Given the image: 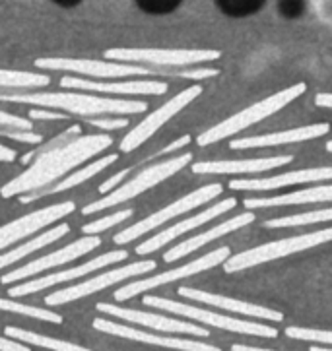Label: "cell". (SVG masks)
Instances as JSON below:
<instances>
[{
    "label": "cell",
    "instance_id": "26",
    "mask_svg": "<svg viewBox=\"0 0 332 351\" xmlns=\"http://www.w3.org/2000/svg\"><path fill=\"white\" fill-rule=\"evenodd\" d=\"M332 200V184L329 186H313L305 191L272 196V198H247L243 204L249 210L257 208H278V206H296V204H313V202H331Z\"/></svg>",
    "mask_w": 332,
    "mask_h": 351
},
{
    "label": "cell",
    "instance_id": "21",
    "mask_svg": "<svg viewBox=\"0 0 332 351\" xmlns=\"http://www.w3.org/2000/svg\"><path fill=\"white\" fill-rule=\"evenodd\" d=\"M331 132L329 123L321 125L301 126V128H292L284 132H274V134H263V136H247L231 140L229 147L231 149H251V147H278L286 146V144H299V142H307L313 138H321Z\"/></svg>",
    "mask_w": 332,
    "mask_h": 351
},
{
    "label": "cell",
    "instance_id": "36",
    "mask_svg": "<svg viewBox=\"0 0 332 351\" xmlns=\"http://www.w3.org/2000/svg\"><path fill=\"white\" fill-rule=\"evenodd\" d=\"M286 336L287 338H294V340L332 343V332H329V330H313V328H299V326H287Z\"/></svg>",
    "mask_w": 332,
    "mask_h": 351
},
{
    "label": "cell",
    "instance_id": "4",
    "mask_svg": "<svg viewBox=\"0 0 332 351\" xmlns=\"http://www.w3.org/2000/svg\"><path fill=\"white\" fill-rule=\"evenodd\" d=\"M193 161V154H181V156H175V158L169 159H161L158 163L150 165L146 169H142L140 173H137L130 181L121 182L117 189H113L111 193L104 194V198L99 200H93L92 204H88L86 208H82V214L84 215H92L102 212V210H107V208H115L119 204H125L128 200L137 198L140 194L148 193L150 189L158 186L160 182L167 181L169 177H173L175 173H179L181 169H185L189 163Z\"/></svg>",
    "mask_w": 332,
    "mask_h": 351
},
{
    "label": "cell",
    "instance_id": "40",
    "mask_svg": "<svg viewBox=\"0 0 332 351\" xmlns=\"http://www.w3.org/2000/svg\"><path fill=\"white\" fill-rule=\"evenodd\" d=\"M29 121H67L70 119L67 113H60L55 109H43V107H35L27 113Z\"/></svg>",
    "mask_w": 332,
    "mask_h": 351
},
{
    "label": "cell",
    "instance_id": "27",
    "mask_svg": "<svg viewBox=\"0 0 332 351\" xmlns=\"http://www.w3.org/2000/svg\"><path fill=\"white\" fill-rule=\"evenodd\" d=\"M69 233H70L69 223H57V226H53L51 229H47L45 233L35 235L34 239L25 241L23 245H20V247L6 250V252H0V270H4V268L12 266V264H16V262L23 261V258H27V256H32L34 252L45 249L47 245L57 243L58 239L67 237Z\"/></svg>",
    "mask_w": 332,
    "mask_h": 351
},
{
    "label": "cell",
    "instance_id": "31",
    "mask_svg": "<svg viewBox=\"0 0 332 351\" xmlns=\"http://www.w3.org/2000/svg\"><path fill=\"white\" fill-rule=\"evenodd\" d=\"M327 221H332V208H322V210H313V212H305V214L268 219L264 223V227H268V229H282V227L313 226V223H327Z\"/></svg>",
    "mask_w": 332,
    "mask_h": 351
},
{
    "label": "cell",
    "instance_id": "32",
    "mask_svg": "<svg viewBox=\"0 0 332 351\" xmlns=\"http://www.w3.org/2000/svg\"><path fill=\"white\" fill-rule=\"evenodd\" d=\"M0 311L14 313V315H20V317H32L37 318V320H45V322H53V324H60L62 322V317L57 315V313H53V311L23 305V303H18V301H10V299H0Z\"/></svg>",
    "mask_w": 332,
    "mask_h": 351
},
{
    "label": "cell",
    "instance_id": "25",
    "mask_svg": "<svg viewBox=\"0 0 332 351\" xmlns=\"http://www.w3.org/2000/svg\"><path fill=\"white\" fill-rule=\"evenodd\" d=\"M119 161V154H109V156H104V158H97L92 159V161H88L84 167L80 169H74L72 173H69L64 179H60L55 184H51V186H47L43 191H39V193H32V194H23L22 198H20V202L22 204H29V202H35V200H39V198H43V196H51V194H58V193H67L70 189H74V186H78L82 182L90 181L92 177L95 175H99L102 171H105L109 165H113Z\"/></svg>",
    "mask_w": 332,
    "mask_h": 351
},
{
    "label": "cell",
    "instance_id": "22",
    "mask_svg": "<svg viewBox=\"0 0 332 351\" xmlns=\"http://www.w3.org/2000/svg\"><path fill=\"white\" fill-rule=\"evenodd\" d=\"M254 221V214H252L251 210L249 212H243V214L235 215V217H231L228 221H222L218 226L210 227L208 231L204 233H198L195 237L191 239H185L183 243H179V245H175L173 249H169L165 254H163V261L165 262H175L179 261V258H183L187 254H193L195 250L202 249L204 245L208 243H212V241H216V239L226 237L228 233H233V231H237L241 227L249 226Z\"/></svg>",
    "mask_w": 332,
    "mask_h": 351
},
{
    "label": "cell",
    "instance_id": "46",
    "mask_svg": "<svg viewBox=\"0 0 332 351\" xmlns=\"http://www.w3.org/2000/svg\"><path fill=\"white\" fill-rule=\"evenodd\" d=\"M231 351H272V350H264V348H252V346H241V343H235Z\"/></svg>",
    "mask_w": 332,
    "mask_h": 351
},
{
    "label": "cell",
    "instance_id": "1",
    "mask_svg": "<svg viewBox=\"0 0 332 351\" xmlns=\"http://www.w3.org/2000/svg\"><path fill=\"white\" fill-rule=\"evenodd\" d=\"M80 130L82 128L78 125L70 126L67 128V132L58 134L45 147L27 154L23 158V163H27L25 171H22L16 179L6 182L0 189V196L14 198V196L39 193L64 179L80 165L97 158L113 144V138L105 132L80 134Z\"/></svg>",
    "mask_w": 332,
    "mask_h": 351
},
{
    "label": "cell",
    "instance_id": "12",
    "mask_svg": "<svg viewBox=\"0 0 332 351\" xmlns=\"http://www.w3.org/2000/svg\"><path fill=\"white\" fill-rule=\"evenodd\" d=\"M231 250L228 247H220L218 250H212L204 256L196 258V261L189 262L185 266H179V268H173V270H167V272H161L158 276H152V278H144V280H138V282L126 283L121 289L115 291V301H128L137 295L144 293L148 289H154V287H160V285H167V283L177 282V280H183V278H191L195 274L206 272L210 268H216L220 264L228 261Z\"/></svg>",
    "mask_w": 332,
    "mask_h": 351
},
{
    "label": "cell",
    "instance_id": "7",
    "mask_svg": "<svg viewBox=\"0 0 332 351\" xmlns=\"http://www.w3.org/2000/svg\"><path fill=\"white\" fill-rule=\"evenodd\" d=\"M222 191H224V186H222L220 182H212V184H206V186L198 189L195 193H189L187 196H183V198L175 200L173 204L165 206V208H161L158 212L150 214L148 217H144V219H140L137 223L125 227L123 231H119L113 237L115 245L121 247V245L132 243V241H137V239H142L144 235H148L150 231H154V229H158V227L169 223L175 217H179V215L187 214V212H191V210H195V208H200V206L208 204L210 200L218 198L220 194H222Z\"/></svg>",
    "mask_w": 332,
    "mask_h": 351
},
{
    "label": "cell",
    "instance_id": "29",
    "mask_svg": "<svg viewBox=\"0 0 332 351\" xmlns=\"http://www.w3.org/2000/svg\"><path fill=\"white\" fill-rule=\"evenodd\" d=\"M49 84L51 78L43 72L0 69V90H34V88H47Z\"/></svg>",
    "mask_w": 332,
    "mask_h": 351
},
{
    "label": "cell",
    "instance_id": "15",
    "mask_svg": "<svg viewBox=\"0 0 332 351\" xmlns=\"http://www.w3.org/2000/svg\"><path fill=\"white\" fill-rule=\"evenodd\" d=\"M128 258V252L125 249L119 250H109L105 254H99L95 256L93 261H88L86 264H80V266H74V268H69V270H62V272H55L51 276H43V278H37V280H29L25 283H14V287L8 289V295L10 297H25V295L37 293L41 289H47L51 285H60V283L74 282L78 278H84L88 274L95 272V270H104L111 264H119V262H125Z\"/></svg>",
    "mask_w": 332,
    "mask_h": 351
},
{
    "label": "cell",
    "instance_id": "43",
    "mask_svg": "<svg viewBox=\"0 0 332 351\" xmlns=\"http://www.w3.org/2000/svg\"><path fill=\"white\" fill-rule=\"evenodd\" d=\"M16 158H18L16 149L0 144V163H12V161H16Z\"/></svg>",
    "mask_w": 332,
    "mask_h": 351
},
{
    "label": "cell",
    "instance_id": "41",
    "mask_svg": "<svg viewBox=\"0 0 332 351\" xmlns=\"http://www.w3.org/2000/svg\"><path fill=\"white\" fill-rule=\"evenodd\" d=\"M280 12L284 18H299L305 12V0H280Z\"/></svg>",
    "mask_w": 332,
    "mask_h": 351
},
{
    "label": "cell",
    "instance_id": "20",
    "mask_svg": "<svg viewBox=\"0 0 332 351\" xmlns=\"http://www.w3.org/2000/svg\"><path fill=\"white\" fill-rule=\"evenodd\" d=\"M332 167H315V169H301L276 175V177H263V179H235L229 182L231 191H247V193H266V191H276L284 189L289 184H299V182H319L331 181Z\"/></svg>",
    "mask_w": 332,
    "mask_h": 351
},
{
    "label": "cell",
    "instance_id": "23",
    "mask_svg": "<svg viewBox=\"0 0 332 351\" xmlns=\"http://www.w3.org/2000/svg\"><path fill=\"white\" fill-rule=\"evenodd\" d=\"M294 161V156H274L261 159H231V161H196L193 173L196 175H237V173H263Z\"/></svg>",
    "mask_w": 332,
    "mask_h": 351
},
{
    "label": "cell",
    "instance_id": "34",
    "mask_svg": "<svg viewBox=\"0 0 332 351\" xmlns=\"http://www.w3.org/2000/svg\"><path fill=\"white\" fill-rule=\"evenodd\" d=\"M134 215V210L132 208H125V210H119V212H113V214L105 215V217H99V219H93L92 223H86L82 227L84 235H99L111 227L119 226V223H125L130 217Z\"/></svg>",
    "mask_w": 332,
    "mask_h": 351
},
{
    "label": "cell",
    "instance_id": "48",
    "mask_svg": "<svg viewBox=\"0 0 332 351\" xmlns=\"http://www.w3.org/2000/svg\"><path fill=\"white\" fill-rule=\"evenodd\" d=\"M327 152H331L332 154V140L331 142H327Z\"/></svg>",
    "mask_w": 332,
    "mask_h": 351
},
{
    "label": "cell",
    "instance_id": "39",
    "mask_svg": "<svg viewBox=\"0 0 332 351\" xmlns=\"http://www.w3.org/2000/svg\"><path fill=\"white\" fill-rule=\"evenodd\" d=\"M0 128H12V130H34V123L29 119H23L18 114L0 111Z\"/></svg>",
    "mask_w": 332,
    "mask_h": 351
},
{
    "label": "cell",
    "instance_id": "44",
    "mask_svg": "<svg viewBox=\"0 0 332 351\" xmlns=\"http://www.w3.org/2000/svg\"><path fill=\"white\" fill-rule=\"evenodd\" d=\"M315 103L319 107H327V109H332V93H317L315 97Z\"/></svg>",
    "mask_w": 332,
    "mask_h": 351
},
{
    "label": "cell",
    "instance_id": "14",
    "mask_svg": "<svg viewBox=\"0 0 332 351\" xmlns=\"http://www.w3.org/2000/svg\"><path fill=\"white\" fill-rule=\"evenodd\" d=\"M99 247H102V239H99V235H84L82 239L70 243V245L62 247V249L53 250V252H49L45 256H39V258H35V261L27 262L22 268L12 270V272H8L6 276H2L0 282L4 283V285L20 283L22 280L34 278L37 274H43L47 272V270L58 268V266H62V264L78 261L80 256H86V254H90L92 250L99 249Z\"/></svg>",
    "mask_w": 332,
    "mask_h": 351
},
{
    "label": "cell",
    "instance_id": "35",
    "mask_svg": "<svg viewBox=\"0 0 332 351\" xmlns=\"http://www.w3.org/2000/svg\"><path fill=\"white\" fill-rule=\"evenodd\" d=\"M134 4L150 16H167L177 10L183 0H134Z\"/></svg>",
    "mask_w": 332,
    "mask_h": 351
},
{
    "label": "cell",
    "instance_id": "6",
    "mask_svg": "<svg viewBox=\"0 0 332 351\" xmlns=\"http://www.w3.org/2000/svg\"><path fill=\"white\" fill-rule=\"evenodd\" d=\"M332 241V227L315 231V233H305V235H298V237H287L274 241V243H266L261 247H254L251 250H245L239 254L229 256L228 261L224 262V270L226 274H235L241 270H249L252 266H259L264 262L278 261L289 254H298L301 250L313 249L324 243Z\"/></svg>",
    "mask_w": 332,
    "mask_h": 351
},
{
    "label": "cell",
    "instance_id": "18",
    "mask_svg": "<svg viewBox=\"0 0 332 351\" xmlns=\"http://www.w3.org/2000/svg\"><path fill=\"white\" fill-rule=\"evenodd\" d=\"M93 328L111 334V336H119V338H126L132 341H142V343H150V346H158V348H167V350H179V351H222L216 346L210 343H202V341L195 340H183V338H169V336H156L150 332H142L138 328H130V326H123L117 324L109 318H95L93 320Z\"/></svg>",
    "mask_w": 332,
    "mask_h": 351
},
{
    "label": "cell",
    "instance_id": "10",
    "mask_svg": "<svg viewBox=\"0 0 332 351\" xmlns=\"http://www.w3.org/2000/svg\"><path fill=\"white\" fill-rule=\"evenodd\" d=\"M200 93H202V86H198V84L189 86L187 90H183L181 93H177V95L171 97L169 101L163 103L160 109H156V111L150 113L144 121H140L132 130H128L125 134V138L121 140L119 149H121L123 154H130V152H134L137 147L144 146L150 138L160 130L161 126L165 125V123H169L175 114L181 113L185 107L195 101Z\"/></svg>",
    "mask_w": 332,
    "mask_h": 351
},
{
    "label": "cell",
    "instance_id": "13",
    "mask_svg": "<svg viewBox=\"0 0 332 351\" xmlns=\"http://www.w3.org/2000/svg\"><path fill=\"white\" fill-rule=\"evenodd\" d=\"M60 88L88 91L102 95H165L169 86L161 80H90L67 74L60 78Z\"/></svg>",
    "mask_w": 332,
    "mask_h": 351
},
{
    "label": "cell",
    "instance_id": "11",
    "mask_svg": "<svg viewBox=\"0 0 332 351\" xmlns=\"http://www.w3.org/2000/svg\"><path fill=\"white\" fill-rule=\"evenodd\" d=\"M156 268H158V262L156 261H140L132 262V264H126V266H121V268L107 270V272L92 278V280H86V282L78 283V285H70L67 289H60V291L47 295L45 305L58 306L64 305V303L78 301V299H84L88 295L104 291L109 285L125 282V280H130V278H137V276H142V274H148L152 270H156Z\"/></svg>",
    "mask_w": 332,
    "mask_h": 351
},
{
    "label": "cell",
    "instance_id": "47",
    "mask_svg": "<svg viewBox=\"0 0 332 351\" xmlns=\"http://www.w3.org/2000/svg\"><path fill=\"white\" fill-rule=\"evenodd\" d=\"M309 351H332V350H327V348H311Z\"/></svg>",
    "mask_w": 332,
    "mask_h": 351
},
{
    "label": "cell",
    "instance_id": "45",
    "mask_svg": "<svg viewBox=\"0 0 332 351\" xmlns=\"http://www.w3.org/2000/svg\"><path fill=\"white\" fill-rule=\"evenodd\" d=\"M53 4H57L60 8H76L84 0H51Z\"/></svg>",
    "mask_w": 332,
    "mask_h": 351
},
{
    "label": "cell",
    "instance_id": "28",
    "mask_svg": "<svg viewBox=\"0 0 332 351\" xmlns=\"http://www.w3.org/2000/svg\"><path fill=\"white\" fill-rule=\"evenodd\" d=\"M4 334L16 341H23V343H29L35 348H45V350L53 351H92L88 348H82L78 343H70V341L57 340V338H49V336H41L37 332H29V330L16 328V326H6Z\"/></svg>",
    "mask_w": 332,
    "mask_h": 351
},
{
    "label": "cell",
    "instance_id": "19",
    "mask_svg": "<svg viewBox=\"0 0 332 351\" xmlns=\"http://www.w3.org/2000/svg\"><path fill=\"white\" fill-rule=\"evenodd\" d=\"M99 313H105L107 317H117L134 322L138 326H146V328H154L158 332H179V334H193V336H200L206 338L208 332L202 326H196L185 320H177V318L163 317V315H154V313H142V311H134V308H123L119 305H109V303H97L95 306Z\"/></svg>",
    "mask_w": 332,
    "mask_h": 351
},
{
    "label": "cell",
    "instance_id": "9",
    "mask_svg": "<svg viewBox=\"0 0 332 351\" xmlns=\"http://www.w3.org/2000/svg\"><path fill=\"white\" fill-rule=\"evenodd\" d=\"M220 51L208 49H132V47H117L107 49L105 58L115 62H130V64H152V66H191L200 62L218 60Z\"/></svg>",
    "mask_w": 332,
    "mask_h": 351
},
{
    "label": "cell",
    "instance_id": "30",
    "mask_svg": "<svg viewBox=\"0 0 332 351\" xmlns=\"http://www.w3.org/2000/svg\"><path fill=\"white\" fill-rule=\"evenodd\" d=\"M191 144V136H181L179 140H175V142H171L169 146H165L163 149H160V152H154V154H150L148 158H144L142 161H138L137 165H132V167H126V169H121L119 173H115L111 179H107L105 182H102L99 184V193L102 194H107L111 193L113 189H117L121 182L125 181V177H128L130 173H134V171H138L142 165H146L148 161H154V159L158 158H163V156H167V154H171V152H175V149H179V147L183 146H189Z\"/></svg>",
    "mask_w": 332,
    "mask_h": 351
},
{
    "label": "cell",
    "instance_id": "5",
    "mask_svg": "<svg viewBox=\"0 0 332 351\" xmlns=\"http://www.w3.org/2000/svg\"><path fill=\"white\" fill-rule=\"evenodd\" d=\"M305 91H307V86H305L303 82L294 84V86H289L286 90L278 91V93L266 97L263 101L254 103L251 107L243 109L241 113L233 114V117L222 121V123H218L216 126L208 128V130H204L200 136L196 138V142H198V146H212V144H216V142L224 140V138L233 136V134H237L241 130L252 126L254 123H261L264 119H268L270 114L278 113L280 109L286 107L287 103L298 99L299 95H303Z\"/></svg>",
    "mask_w": 332,
    "mask_h": 351
},
{
    "label": "cell",
    "instance_id": "2",
    "mask_svg": "<svg viewBox=\"0 0 332 351\" xmlns=\"http://www.w3.org/2000/svg\"><path fill=\"white\" fill-rule=\"evenodd\" d=\"M0 103H20L43 109H55L69 117H123L148 111V103L140 99H113L88 91H0Z\"/></svg>",
    "mask_w": 332,
    "mask_h": 351
},
{
    "label": "cell",
    "instance_id": "17",
    "mask_svg": "<svg viewBox=\"0 0 332 351\" xmlns=\"http://www.w3.org/2000/svg\"><path fill=\"white\" fill-rule=\"evenodd\" d=\"M237 206V200L235 198H226V200H222L220 204L216 206H210L206 210H202L200 214L193 215V217H187L183 221H179V223H173L171 227H167V229H163L160 233H156L154 237L146 239L144 243H140L137 247V254H154L156 250H160L161 247H165L167 243H171L175 239L183 237L185 233H189V231H193L196 227L204 226V223H210L212 219H216L220 215H224L229 210H233Z\"/></svg>",
    "mask_w": 332,
    "mask_h": 351
},
{
    "label": "cell",
    "instance_id": "16",
    "mask_svg": "<svg viewBox=\"0 0 332 351\" xmlns=\"http://www.w3.org/2000/svg\"><path fill=\"white\" fill-rule=\"evenodd\" d=\"M76 210V204L72 200L60 202V204L47 206L41 210H35L32 214L22 215L18 219H14L10 223L0 227V250L8 249L12 245H16L18 241L37 235L41 229H45L51 223H57L62 217H67Z\"/></svg>",
    "mask_w": 332,
    "mask_h": 351
},
{
    "label": "cell",
    "instance_id": "3",
    "mask_svg": "<svg viewBox=\"0 0 332 351\" xmlns=\"http://www.w3.org/2000/svg\"><path fill=\"white\" fill-rule=\"evenodd\" d=\"M35 66L43 70H57V72H69L72 76L90 80H128L138 76H179V78L204 80L218 76V69H191L179 70V72H167V70L146 69L142 64H130V62H115V60H92V58H37Z\"/></svg>",
    "mask_w": 332,
    "mask_h": 351
},
{
    "label": "cell",
    "instance_id": "8",
    "mask_svg": "<svg viewBox=\"0 0 332 351\" xmlns=\"http://www.w3.org/2000/svg\"><path fill=\"white\" fill-rule=\"evenodd\" d=\"M142 303L146 306H154V308H161L173 315H179L185 318H193L202 324L214 326V328H222L226 332H235V334H249V336H261V338H276L278 330L266 324H259V322H251V320H241V318L224 317L218 313H210L204 308H198L193 305H185L179 301H169L163 297H154V295H146L142 299Z\"/></svg>",
    "mask_w": 332,
    "mask_h": 351
},
{
    "label": "cell",
    "instance_id": "37",
    "mask_svg": "<svg viewBox=\"0 0 332 351\" xmlns=\"http://www.w3.org/2000/svg\"><path fill=\"white\" fill-rule=\"evenodd\" d=\"M86 123L92 126V128H97L102 132H111V130H125L128 128V119L126 117H88Z\"/></svg>",
    "mask_w": 332,
    "mask_h": 351
},
{
    "label": "cell",
    "instance_id": "33",
    "mask_svg": "<svg viewBox=\"0 0 332 351\" xmlns=\"http://www.w3.org/2000/svg\"><path fill=\"white\" fill-rule=\"evenodd\" d=\"M264 2L266 0H216V6L229 18H245L257 14L264 6Z\"/></svg>",
    "mask_w": 332,
    "mask_h": 351
},
{
    "label": "cell",
    "instance_id": "24",
    "mask_svg": "<svg viewBox=\"0 0 332 351\" xmlns=\"http://www.w3.org/2000/svg\"><path fill=\"white\" fill-rule=\"evenodd\" d=\"M179 295L187 297L191 301H200V303H206V305L218 306L229 313H239L243 317H257V318H266V320H274V322H282L284 315L272 311V308H266L261 305H252L247 301H237V299H229L224 295L208 293V291H200V289H193V287H179Z\"/></svg>",
    "mask_w": 332,
    "mask_h": 351
},
{
    "label": "cell",
    "instance_id": "38",
    "mask_svg": "<svg viewBox=\"0 0 332 351\" xmlns=\"http://www.w3.org/2000/svg\"><path fill=\"white\" fill-rule=\"evenodd\" d=\"M0 138H8L12 142L32 144V146H37L43 142L41 134H35L32 130H12V128H0Z\"/></svg>",
    "mask_w": 332,
    "mask_h": 351
},
{
    "label": "cell",
    "instance_id": "42",
    "mask_svg": "<svg viewBox=\"0 0 332 351\" xmlns=\"http://www.w3.org/2000/svg\"><path fill=\"white\" fill-rule=\"evenodd\" d=\"M0 351H32L29 348H25L20 341L12 340V338H2L0 336Z\"/></svg>",
    "mask_w": 332,
    "mask_h": 351
}]
</instances>
